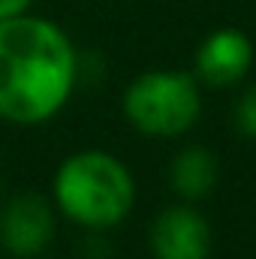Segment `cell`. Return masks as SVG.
<instances>
[{"mask_svg": "<svg viewBox=\"0 0 256 259\" xmlns=\"http://www.w3.org/2000/svg\"><path fill=\"white\" fill-rule=\"evenodd\" d=\"M169 178H172V187H175L178 196L202 199V196L211 193L214 184H217V160H214V154L208 148L190 145V148H184L172 160Z\"/></svg>", "mask_w": 256, "mask_h": 259, "instance_id": "52a82bcc", "label": "cell"}, {"mask_svg": "<svg viewBox=\"0 0 256 259\" xmlns=\"http://www.w3.org/2000/svg\"><path fill=\"white\" fill-rule=\"evenodd\" d=\"M0 199H3V178H0Z\"/></svg>", "mask_w": 256, "mask_h": 259, "instance_id": "30bf717a", "label": "cell"}, {"mask_svg": "<svg viewBox=\"0 0 256 259\" xmlns=\"http://www.w3.org/2000/svg\"><path fill=\"white\" fill-rule=\"evenodd\" d=\"M124 118L142 136L175 139L199 121L202 97L190 72L151 69L136 75L124 91Z\"/></svg>", "mask_w": 256, "mask_h": 259, "instance_id": "3957f363", "label": "cell"}, {"mask_svg": "<svg viewBox=\"0 0 256 259\" xmlns=\"http://www.w3.org/2000/svg\"><path fill=\"white\" fill-rule=\"evenodd\" d=\"M151 253L154 259H208L211 256V226L190 205H172L151 223Z\"/></svg>", "mask_w": 256, "mask_h": 259, "instance_id": "5b68a950", "label": "cell"}, {"mask_svg": "<svg viewBox=\"0 0 256 259\" xmlns=\"http://www.w3.org/2000/svg\"><path fill=\"white\" fill-rule=\"evenodd\" d=\"M235 127L241 136L256 139V88L244 91V97L235 106Z\"/></svg>", "mask_w": 256, "mask_h": 259, "instance_id": "ba28073f", "label": "cell"}, {"mask_svg": "<svg viewBox=\"0 0 256 259\" xmlns=\"http://www.w3.org/2000/svg\"><path fill=\"white\" fill-rule=\"evenodd\" d=\"M30 6H33V0H0V21L21 15V12H30Z\"/></svg>", "mask_w": 256, "mask_h": 259, "instance_id": "9c48e42d", "label": "cell"}, {"mask_svg": "<svg viewBox=\"0 0 256 259\" xmlns=\"http://www.w3.org/2000/svg\"><path fill=\"white\" fill-rule=\"evenodd\" d=\"M253 64V42L238 27L214 30L196 52V75L214 88H229L247 75Z\"/></svg>", "mask_w": 256, "mask_h": 259, "instance_id": "8992f818", "label": "cell"}, {"mask_svg": "<svg viewBox=\"0 0 256 259\" xmlns=\"http://www.w3.org/2000/svg\"><path fill=\"white\" fill-rule=\"evenodd\" d=\"M55 202L39 193H15L0 199V247L15 259H36L55 241Z\"/></svg>", "mask_w": 256, "mask_h": 259, "instance_id": "277c9868", "label": "cell"}, {"mask_svg": "<svg viewBox=\"0 0 256 259\" xmlns=\"http://www.w3.org/2000/svg\"><path fill=\"white\" fill-rule=\"evenodd\" d=\"M52 202L55 211L84 229H112L133 211L136 181L115 154L88 148L58 166Z\"/></svg>", "mask_w": 256, "mask_h": 259, "instance_id": "7a4b0ae2", "label": "cell"}, {"mask_svg": "<svg viewBox=\"0 0 256 259\" xmlns=\"http://www.w3.org/2000/svg\"><path fill=\"white\" fill-rule=\"evenodd\" d=\"M78 55L64 27L33 12L0 21V118L15 127L52 121L75 91Z\"/></svg>", "mask_w": 256, "mask_h": 259, "instance_id": "6da1fadb", "label": "cell"}]
</instances>
